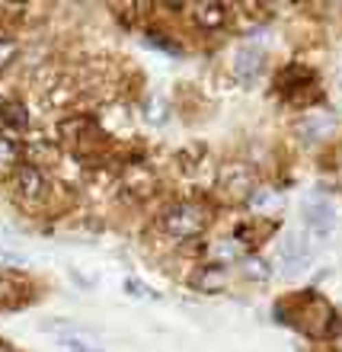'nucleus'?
<instances>
[{
	"label": "nucleus",
	"instance_id": "obj_3",
	"mask_svg": "<svg viewBox=\"0 0 342 352\" xmlns=\"http://www.w3.org/2000/svg\"><path fill=\"white\" fill-rule=\"evenodd\" d=\"M278 263L285 266V276H295L310 263V243H307L304 234L288 231L282 247H278Z\"/></svg>",
	"mask_w": 342,
	"mask_h": 352
},
{
	"label": "nucleus",
	"instance_id": "obj_5",
	"mask_svg": "<svg viewBox=\"0 0 342 352\" xmlns=\"http://www.w3.org/2000/svg\"><path fill=\"white\" fill-rule=\"evenodd\" d=\"M282 205H285V195L275 192V189H269V186H259V189L250 192V208L259 214H272V212H278Z\"/></svg>",
	"mask_w": 342,
	"mask_h": 352
},
{
	"label": "nucleus",
	"instance_id": "obj_4",
	"mask_svg": "<svg viewBox=\"0 0 342 352\" xmlns=\"http://www.w3.org/2000/svg\"><path fill=\"white\" fill-rule=\"evenodd\" d=\"M262 48L256 45H240L237 48V58H233V74L240 77L243 84H253L259 77V71H262Z\"/></svg>",
	"mask_w": 342,
	"mask_h": 352
},
{
	"label": "nucleus",
	"instance_id": "obj_18",
	"mask_svg": "<svg viewBox=\"0 0 342 352\" xmlns=\"http://www.w3.org/2000/svg\"><path fill=\"white\" fill-rule=\"evenodd\" d=\"M7 295H10V285L0 278V301H7Z\"/></svg>",
	"mask_w": 342,
	"mask_h": 352
},
{
	"label": "nucleus",
	"instance_id": "obj_9",
	"mask_svg": "<svg viewBox=\"0 0 342 352\" xmlns=\"http://www.w3.org/2000/svg\"><path fill=\"white\" fill-rule=\"evenodd\" d=\"M19 164V144L10 138H0V176H10Z\"/></svg>",
	"mask_w": 342,
	"mask_h": 352
},
{
	"label": "nucleus",
	"instance_id": "obj_2",
	"mask_svg": "<svg viewBox=\"0 0 342 352\" xmlns=\"http://www.w3.org/2000/svg\"><path fill=\"white\" fill-rule=\"evenodd\" d=\"M304 228L314 237H330L336 228V212H333V202L323 199V195H314V199H307L304 202Z\"/></svg>",
	"mask_w": 342,
	"mask_h": 352
},
{
	"label": "nucleus",
	"instance_id": "obj_13",
	"mask_svg": "<svg viewBox=\"0 0 342 352\" xmlns=\"http://www.w3.org/2000/svg\"><path fill=\"white\" fill-rule=\"evenodd\" d=\"M125 292H128L131 298H157L148 285H141L138 278H125Z\"/></svg>",
	"mask_w": 342,
	"mask_h": 352
},
{
	"label": "nucleus",
	"instance_id": "obj_6",
	"mask_svg": "<svg viewBox=\"0 0 342 352\" xmlns=\"http://www.w3.org/2000/svg\"><path fill=\"white\" fill-rule=\"evenodd\" d=\"M16 189L19 195H26V199H38V195L45 192V179H42V173H38L36 167H19L16 170Z\"/></svg>",
	"mask_w": 342,
	"mask_h": 352
},
{
	"label": "nucleus",
	"instance_id": "obj_19",
	"mask_svg": "<svg viewBox=\"0 0 342 352\" xmlns=\"http://www.w3.org/2000/svg\"><path fill=\"white\" fill-rule=\"evenodd\" d=\"M0 352H10V349H7V346H3V343H0Z\"/></svg>",
	"mask_w": 342,
	"mask_h": 352
},
{
	"label": "nucleus",
	"instance_id": "obj_7",
	"mask_svg": "<svg viewBox=\"0 0 342 352\" xmlns=\"http://www.w3.org/2000/svg\"><path fill=\"white\" fill-rule=\"evenodd\" d=\"M224 282H227V269L221 263H214V266H205L198 276H195V285L205 288V292H221Z\"/></svg>",
	"mask_w": 342,
	"mask_h": 352
},
{
	"label": "nucleus",
	"instance_id": "obj_14",
	"mask_svg": "<svg viewBox=\"0 0 342 352\" xmlns=\"http://www.w3.org/2000/svg\"><path fill=\"white\" fill-rule=\"evenodd\" d=\"M16 58V42H10V38H0V71L10 65Z\"/></svg>",
	"mask_w": 342,
	"mask_h": 352
},
{
	"label": "nucleus",
	"instance_id": "obj_17",
	"mask_svg": "<svg viewBox=\"0 0 342 352\" xmlns=\"http://www.w3.org/2000/svg\"><path fill=\"white\" fill-rule=\"evenodd\" d=\"M320 129H330V122H304V125H301V131H304V135H317V131Z\"/></svg>",
	"mask_w": 342,
	"mask_h": 352
},
{
	"label": "nucleus",
	"instance_id": "obj_16",
	"mask_svg": "<svg viewBox=\"0 0 342 352\" xmlns=\"http://www.w3.org/2000/svg\"><path fill=\"white\" fill-rule=\"evenodd\" d=\"M0 263H7V266H26V260L19 256V253H10V250H0Z\"/></svg>",
	"mask_w": 342,
	"mask_h": 352
},
{
	"label": "nucleus",
	"instance_id": "obj_11",
	"mask_svg": "<svg viewBox=\"0 0 342 352\" xmlns=\"http://www.w3.org/2000/svg\"><path fill=\"white\" fill-rule=\"evenodd\" d=\"M212 253L218 256V260H240V256H243L240 243H237V241H227V237H224L221 243H214Z\"/></svg>",
	"mask_w": 342,
	"mask_h": 352
},
{
	"label": "nucleus",
	"instance_id": "obj_15",
	"mask_svg": "<svg viewBox=\"0 0 342 352\" xmlns=\"http://www.w3.org/2000/svg\"><path fill=\"white\" fill-rule=\"evenodd\" d=\"M3 119H7L10 125H26V112H23V106H16V102H10L7 112H3Z\"/></svg>",
	"mask_w": 342,
	"mask_h": 352
},
{
	"label": "nucleus",
	"instance_id": "obj_10",
	"mask_svg": "<svg viewBox=\"0 0 342 352\" xmlns=\"http://www.w3.org/2000/svg\"><path fill=\"white\" fill-rule=\"evenodd\" d=\"M58 343H61L65 352H102L100 346L93 343V340H87L84 333H61L58 336Z\"/></svg>",
	"mask_w": 342,
	"mask_h": 352
},
{
	"label": "nucleus",
	"instance_id": "obj_1",
	"mask_svg": "<svg viewBox=\"0 0 342 352\" xmlns=\"http://www.w3.org/2000/svg\"><path fill=\"white\" fill-rule=\"evenodd\" d=\"M163 228L167 234L185 241V237H198L208 228V208L198 202H179L163 214Z\"/></svg>",
	"mask_w": 342,
	"mask_h": 352
},
{
	"label": "nucleus",
	"instance_id": "obj_12",
	"mask_svg": "<svg viewBox=\"0 0 342 352\" xmlns=\"http://www.w3.org/2000/svg\"><path fill=\"white\" fill-rule=\"evenodd\" d=\"M243 276H247V278H259V282H262V278H269V266L262 260L247 256V260H243Z\"/></svg>",
	"mask_w": 342,
	"mask_h": 352
},
{
	"label": "nucleus",
	"instance_id": "obj_8",
	"mask_svg": "<svg viewBox=\"0 0 342 352\" xmlns=\"http://www.w3.org/2000/svg\"><path fill=\"white\" fill-rule=\"evenodd\" d=\"M195 19H198V26H205V29H218V26H224V19H227V10H224V3H198V7H195Z\"/></svg>",
	"mask_w": 342,
	"mask_h": 352
}]
</instances>
